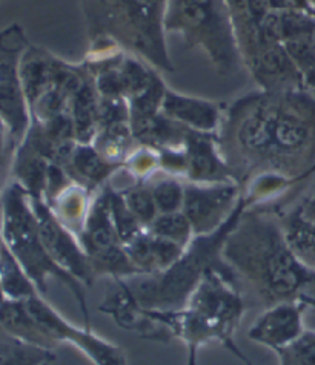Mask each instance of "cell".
<instances>
[{
    "instance_id": "obj_5",
    "label": "cell",
    "mask_w": 315,
    "mask_h": 365,
    "mask_svg": "<svg viewBox=\"0 0 315 365\" xmlns=\"http://www.w3.org/2000/svg\"><path fill=\"white\" fill-rule=\"evenodd\" d=\"M0 233H2L5 246L13 253L26 275L31 278L40 295L48 292L49 278L59 279L74 295L80 312L85 317V327L91 329L85 284L69 275L62 267H59L49 257L42 238H40L31 197L17 181L9 185L2 195Z\"/></svg>"
},
{
    "instance_id": "obj_30",
    "label": "cell",
    "mask_w": 315,
    "mask_h": 365,
    "mask_svg": "<svg viewBox=\"0 0 315 365\" xmlns=\"http://www.w3.org/2000/svg\"><path fill=\"white\" fill-rule=\"evenodd\" d=\"M304 306H306V309L309 307V309H312V310H315V297H309V295H301L300 298H299Z\"/></svg>"
},
{
    "instance_id": "obj_31",
    "label": "cell",
    "mask_w": 315,
    "mask_h": 365,
    "mask_svg": "<svg viewBox=\"0 0 315 365\" xmlns=\"http://www.w3.org/2000/svg\"><path fill=\"white\" fill-rule=\"evenodd\" d=\"M5 299V295H4V290H2V284H0V302H2Z\"/></svg>"
},
{
    "instance_id": "obj_2",
    "label": "cell",
    "mask_w": 315,
    "mask_h": 365,
    "mask_svg": "<svg viewBox=\"0 0 315 365\" xmlns=\"http://www.w3.org/2000/svg\"><path fill=\"white\" fill-rule=\"evenodd\" d=\"M221 259L248 306L266 309L306 295L315 272L288 245L281 220L251 206L228 235Z\"/></svg>"
},
{
    "instance_id": "obj_29",
    "label": "cell",
    "mask_w": 315,
    "mask_h": 365,
    "mask_svg": "<svg viewBox=\"0 0 315 365\" xmlns=\"http://www.w3.org/2000/svg\"><path fill=\"white\" fill-rule=\"evenodd\" d=\"M292 8L315 16V0H291Z\"/></svg>"
},
{
    "instance_id": "obj_22",
    "label": "cell",
    "mask_w": 315,
    "mask_h": 365,
    "mask_svg": "<svg viewBox=\"0 0 315 365\" xmlns=\"http://www.w3.org/2000/svg\"><path fill=\"white\" fill-rule=\"evenodd\" d=\"M106 194H108L111 215H113L114 226L119 233L121 245H126V242L133 241L136 237H139L140 233L148 230L141 226V222L136 218L133 212L129 210L124 197H121V194L117 189L106 185Z\"/></svg>"
},
{
    "instance_id": "obj_14",
    "label": "cell",
    "mask_w": 315,
    "mask_h": 365,
    "mask_svg": "<svg viewBox=\"0 0 315 365\" xmlns=\"http://www.w3.org/2000/svg\"><path fill=\"white\" fill-rule=\"evenodd\" d=\"M306 306L300 301H284L268 307L248 330V338L279 351L296 341L304 331L303 312Z\"/></svg>"
},
{
    "instance_id": "obj_16",
    "label": "cell",
    "mask_w": 315,
    "mask_h": 365,
    "mask_svg": "<svg viewBox=\"0 0 315 365\" xmlns=\"http://www.w3.org/2000/svg\"><path fill=\"white\" fill-rule=\"evenodd\" d=\"M86 255L97 250L120 246L121 241L116 230L113 215H111L106 185L101 187L91 201L84 227L77 235Z\"/></svg>"
},
{
    "instance_id": "obj_10",
    "label": "cell",
    "mask_w": 315,
    "mask_h": 365,
    "mask_svg": "<svg viewBox=\"0 0 315 365\" xmlns=\"http://www.w3.org/2000/svg\"><path fill=\"white\" fill-rule=\"evenodd\" d=\"M261 24L286 49L303 78L304 89L315 96V16L299 9L274 11L263 17Z\"/></svg>"
},
{
    "instance_id": "obj_20",
    "label": "cell",
    "mask_w": 315,
    "mask_h": 365,
    "mask_svg": "<svg viewBox=\"0 0 315 365\" xmlns=\"http://www.w3.org/2000/svg\"><path fill=\"white\" fill-rule=\"evenodd\" d=\"M0 284H2L5 299L25 301L34 295H40L31 278L26 275V272L6 246H4L0 253Z\"/></svg>"
},
{
    "instance_id": "obj_18",
    "label": "cell",
    "mask_w": 315,
    "mask_h": 365,
    "mask_svg": "<svg viewBox=\"0 0 315 365\" xmlns=\"http://www.w3.org/2000/svg\"><path fill=\"white\" fill-rule=\"evenodd\" d=\"M0 326L8 336L24 341L33 346L54 350V344L37 326V322L28 312L25 301L4 299L0 302Z\"/></svg>"
},
{
    "instance_id": "obj_33",
    "label": "cell",
    "mask_w": 315,
    "mask_h": 365,
    "mask_svg": "<svg viewBox=\"0 0 315 365\" xmlns=\"http://www.w3.org/2000/svg\"><path fill=\"white\" fill-rule=\"evenodd\" d=\"M243 364H245V362H243ZM245 365H252V364H251V362H246V364H245Z\"/></svg>"
},
{
    "instance_id": "obj_34",
    "label": "cell",
    "mask_w": 315,
    "mask_h": 365,
    "mask_svg": "<svg viewBox=\"0 0 315 365\" xmlns=\"http://www.w3.org/2000/svg\"><path fill=\"white\" fill-rule=\"evenodd\" d=\"M45 365H51V364H45Z\"/></svg>"
},
{
    "instance_id": "obj_1",
    "label": "cell",
    "mask_w": 315,
    "mask_h": 365,
    "mask_svg": "<svg viewBox=\"0 0 315 365\" xmlns=\"http://www.w3.org/2000/svg\"><path fill=\"white\" fill-rule=\"evenodd\" d=\"M216 135L240 185L263 174L300 180L315 168V96L304 89L251 93L226 109Z\"/></svg>"
},
{
    "instance_id": "obj_21",
    "label": "cell",
    "mask_w": 315,
    "mask_h": 365,
    "mask_svg": "<svg viewBox=\"0 0 315 365\" xmlns=\"http://www.w3.org/2000/svg\"><path fill=\"white\" fill-rule=\"evenodd\" d=\"M54 359L53 350L33 346L8 334L0 338V365H45Z\"/></svg>"
},
{
    "instance_id": "obj_32",
    "label": "cell",
    "mask_w": 315,
    "mask_h": 365,
    "mask_svg": "<svg viewBox=\"0 0 315 365\" xmlns=\"http://www.w3.org/2000/svg\"><path fill=\"white\" fill-rule=\"evenodd\" d=\"M5 331H4V329H2V326H0V338H2V336H5Z\"/></svg>"
},
{
    "instance_id": "obj_4",
    "label": "cell",
    "mask_w": 315,
    "mask_h": 365,
    "mask_svg": "<svg viewBox=\"0 0 315 365\" xmlns=\"http://www.w3.org/2000/svg\"><path fill=\"white\" fill-rule=\"evenodd\" d=\"M252 201L241 194V200L234 214L212 233L196 235L186 246L176 264L164 272L128 278L126 282L134 298L146 310L172 312L186 306L192 292L206 275L208 270L220 266L225 241Z\"/></svg>"
},
{
    "instance_id": "obj_8",
    "label": "cell",
    "mask_w": 315,
    "mask_h": 365,
    "mask_svg": "<svg viewBox=\"0 0 315 365\" xmlns=\"http://www.w3.org/2000/svg\"><path fill=\"white\" fill-rule=\"evenodd\" d=\"M28 46L29 43L20 25L14 24L0 31V117L8 126L17 148L31 125L20 80V62Z\"/></svg>"
},
{
    "instance_id": "obj_6",
    "label": "cell",
    "mask_w": 315,
    "mask_h": 365,
    "mask_svg": "<svg viewBox=\"0 0 315 365\" xmlns=\"http://www.w3.org/2000/svg\"><path fill=\"white\" fill-rule=\"evenodd\" d=\"M166 33H179L185 49L201 48L221 76L236 73L241 57L226 0H166Z\"/></svg>"
},
{
    "instance_id": "obj_7",
    "label": "cell",
    "mask_w": 315,
    "mask_h": 365,
    "mask_svg": "<svg viewBox=\"0 0 315 365\" xmlns=\"http://www.w3.org/2000/svg\"><path fill=\"white\" fill-rule=\"evenodd\" d=\"M241 63L265 91L304 89L303 78L284 46L269 37L248 0H226ZM306 91V89H304Z\"/></svg>"
},
{
    "instance_id": "obj_17",
    "label": "cell",
    "mask_w": 315,
    "mask_h": 365,
    "mask_svg": "<svg viewBox=\"0 0 315 365\" xmlns=\"http://www.w3.org/2000/svg\"><path fill=\"white\" fill-rule=\"evenodd\" d=\"M124 166L108 161L93 145L77 143L68 163L64 166L66 174L79 185L91 192L106 185V180Z\"/></svg>"
},
{
    "instance_id": "obj_11",
    "label": "cell",
    "mask_w": 315,
    "mask_h": 365,
    "mask_svg": "<svg viewBox=\"0 0 315 365\" xmlns=\"http://www.w3.org/2000/svg\"><path fill=\"white\" fill-rule=\"evenodd\" d=\"M31 201L37 218L40 238H42L49 257L53 258L59 267H62L85 286H93L96 279L94 270L91 267L89 258L76 233L69 230L54 215V212L51 210L45 200L31 197Z\"/></svg>"
},
{
    "instance_id": "obj_3",
    "label": "cell",
    "mask_w": 315,
    "mask_h": 365,
    "mask_svg": "<svg viewBox=\"0 0 315 365\" xmlns=\"http://www.w3.org/2000/svg\"><path fill=\"white\" fill-rule=\"evenodd\" d=\"M91 51L121 48L172 73L164 25L166 0H79Z\"/></svg>"
},
{
    "instance_id": "obj_27",
    "label": "cell",
    "mask_w": 315,
    "mask_h": 365,
    "mask_svg": "<svg viewBox=\"0 0 315 365\" xmlns=\"http://www.w3.org/2000/svg\"><path fill=\"white\" fill-rule=\"evenodd\" d=\"M185 249L186 247L177 245V242H174V241L152 235V253H154L156 273L164 272V270L169 269L172 264H176L177 259L181 257V253L185 252Z\"/></svg>"
},
{
    "instance_id": "obj_26",
    "label": "cell",
    "mask_w": 315,
    "mask_h": 365,
    "mask_svg": "<svg viewBox=\"0 0 315 365\" xmlns=\"http://www.w3.org/2000/svg\"><path fill=\"white\" fill-rule=\"evenodd\" d=\"M276 353L280 365H315V331L304 330L296 341Z\"/></svg>"
},
{
    "instance_id": "obj_23",
    "label": "cell",
    "mask_w": 315,
    "mask_h": 365,
    "mask_svg": "<svg viewBox=\"0 0 315 365\" xmlns=\"http://www.w3.org/2000/svg\"><path fill=\"white\" fill-rule=\"evenodd\" d=\"M165 174V172H164ZM148 186L154 197L159 214H174L183 209V198H185V182L177 177L165 174V177L157 180H146Z\"/></svg>"
},
{
    "instance_id": "obj_19",
    "label": "cell",
    "mask_w": 315,
    "mask_h": 365,
    "mask_svg": "<svg viewBox=\"0 0 315 365\" xmlns=\"http://www.w3.org/2000/svg\"><path fill=\"white\" fill-rule=\"evenodd\" d=\"M280 220L284 237L294 253L304 264L315 269V222L304 220L297 207Z\"/></svg>"
},
{
    "instance_id": "obj_12",
    "label": "cell",
    "mask_w": 315,
    "mask_h": 365,
    "mask_svg": "<svg viewBox=\"0 0 315 365\" xmlns=\"http://www.w3.org/2000/svg\"><path fill=\"white\" fill-rule=\"evenodd\" d=\"M241 185L236 181L197 185L185 182V198L181 212L189 220L196 235L217 230L237 209L241 200Z\"/></svg>"
},
{
    "instance_id": "obj_28",
    "label": "cell",
    "mask_w": 315,
    "mask_h": 365,
    "mask_svg": "<svg viewBox=\"0 0 315 365\" xmlns=\"http://www.w3.org/2000/svg\"><path fill=\"white\" fill-rule=\"evenodd\" d=\"M300 215L311 222H315V194L308 197L301 205L297 206Z\"/></svg>"
},
{
    "instance_id": "obj_9",
    "label": "cell",
    "mask_w": 315,
    "mask_h": 365,
    "mask_svg": "<svg viewBox=\"0 0 315 365\" xmlns=\"http://www.w3.org/2000/svg\"><path fill=\"white\" fill-rule=\"evenodd\" d=\"M25 306L37 326L57 346L68 342L82 351L94 365H128L125 350L93 333V329H79L48 304L42 295L25 299Z\"/></svg>"
},
{
    "instance_id": "obj_25",
    "label": "cell",
    "mask_w": 315,
    "mask_h": 365,
    "mask_svg": "<svg viewBox=\"0 0 315 365\" xmlns=\"http://www.w3.org/2000/svg\"><path fill=\"white\" fill-rule=\"evenodd\" d=\"M148 230L152 235L174 241L183 247H186L194 238V230H192L191 222L181 210L174 212V214H159Z\"/></svg>"
},
{
    "instance_id": "obj_24",
    "label": "cell",
    "mask_w": 315,
    "mask_h": 365,
    "mask_svg": "<svg viewBox=\"0 0 315 365\" xmlns=\"http://www.w3.org/2000/svg\"><path fill=\"white\" fill-rule=\"evenodd\" d=\"M119 192L124 197L129 210L141 222V226L148 229L152 225V221L159 217L156 201L154 197H152L148 182L139 180L137 182H133L131 186Z\"/></svg>"
},
{
    "instance_id": "obj_15",
    "label": "cell",
    "mask_w": 315,
    "mask_h": 365,
    "mask_svg": "<svg viewBox=\"0 0 315 365\" xmlns=\"http://www.w3.org/2000/svg\"><path fill=\"white\" fill-rule=\"evenodd\" d=\"M160 110L183 126L208 134H217L223 118L220 106L214 101L183 96L168 88Z\"/></svg>"
},
{
    "instance_id": "obj_13",
    "label": "cell",
    "mask_w": 315,
    "mask_h": 365,
    "mask_svg": "<svg viewBox=\"0 0 315 365\" xmlns=\"http://www.w3.org/2000/svg\"><path fill=\"white\" fill-rule=\"evenodd\" d=\"M183 152L186 157V181L197 185L239 182L221 154L216 134L188 129Z\"/></svg>"
}]
</instances>
